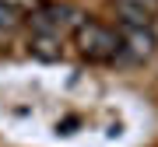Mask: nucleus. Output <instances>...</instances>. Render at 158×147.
<instances>
[{
	"instance_id": "obj_1",
	"label": "nucleus",
	"mask_w": 158,
	"mask_h": 147,
	"mask_svg": "<svg viewBox=\"0 0 158 147\" xmlns=\"http://www.w3.org/2000/svg\"><path fill=\"white\" fill-rule=\"evenodd\" d=\"M81 21H88V18L70 4H39L32 11V18H28L32 35H49V39H60V42L70 32H77Z\"/></svg>"
},
{
	"instance_id": "obj_2",
	"label": "nucleus",
	"mask_w": 158,
	"mask_h": 147,
	"mask_svg": "<svg viewBox=\"0 0 158 147\" xmlns=\"http://www.w3.org/2000/svg\"><path fill=\"white\" fill-rule=\"evenodd\" d=\"M74 39H77V53L91 63H106V60H116L119 56V39L113 28H106V25L98 21H81V28L74 32Z\"/></svg>"
},
{
	"instance_id": "obj_3",
	"label": "nucleus",
	"mask_w": 158,
	"mask_h": 147,
	"mask_svg": "<svg viewBox=\"0 0 158 147\" xmlns=\"http://www.w3.org/2000/svg\"><path fill=\"white\" fill-rule=\"evenodd\" d=\"M116 39H119V53L127 60H137V63L151 60L155 49H158V35L151 28V21H127V18H119Z\"/></svg>"
},
{
	"instance_id": "obj_4",
	"label": "nucleus",
	"mask_w": 158,
	"mask_h": 147,
	"mask_svg": "<svg viewBox=\"0 0 158 147\" xmlns=\"http://www.w3.org/2000/svg\"><path fill=\"white\" fill-rule=\"evenodd\" d=\"M113 4L127 21H151L158 14V0H113Z\"/></svg>"
},
{
	"instance_id": "obj_5",
	"label": "nucleus",
	"mask_w": 158,
	"mask_h": 147,
	"mask_svg": "<svg viewBox=\"0 0 158 147\" xmlns=\"http://www.w3.org/2000/svg\"><path fill=\"white\" fill-rule=\"evenodd\" d=\"M28 53L35 60H42V63H53V60L63 56V46H60V39H49V35H32Z\"/></svg>"
},
{
	"instance_id": "obj_6",
	"label": "nucleus",
	"mask_w": 158,
	"mask_h": 147,
	"mask_svg": "<svg viewBox=\"0 0 158 147\" xmlns=\"http://www.w3.org/2000/svg\"><path fill=\"white\" fill-rule=\"evenodd\" d=\"M18 25H21V14H18V11H11V7H4V4H0V32H4V35H11V32L18 28Z\"/></svg>"
},
{
	"instance_id": "obj_7",
	"label": "nucleus",
	"mask_w": 158,
	"mask_h": 147,
	"mask_svg": "<svg viewBox=\"0 0 158 147\" xmlns=\"http://www.w3.org/2000/svg\"><path fill=\"white\" fill-rule=\"evenodd\" d=\"M4 7H11V11H18V14H32L35 7L42 4V0H0Z\"/></svg>"
}]
</instances>
